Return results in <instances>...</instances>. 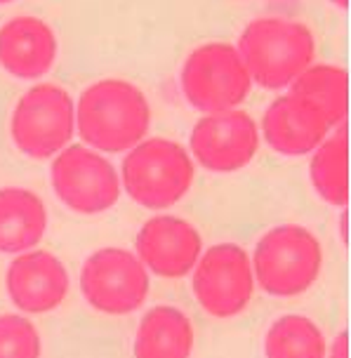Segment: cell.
Here are the masks:
<instances>
[{
  "label": "cell",
  "instance_id": "obj_1",
  "mask_svg": "<svg viewBox=\"0 0 351 358\" xmlns=\"http://www.w3.org/2000/svg\"><path fill=\"white\" fill-rule=\"evenodd\" d=\"M151 104L135 83L104 78L83 90L76 104V130L99 153H125L146 139Z\"/></svg>",
  "mask_w": 351,
  "mask_h": 358
},
{
  "label": "cell",
  "instance_id": "obj_2",
  "mask_svg": "<svg viewBox=\"0 0 351 358\" xmlns=\"http://www.w3.org/2000/svg\"><path fill=\"white\" fill-rule=\"evenodd\" d=\"M236 50L252 85L283 90L314 64L316 38L306 24L295 19L259 17L243 29Z\"/></svg>",
  "mask_w": 351,
  "mask_h": 358
},
{
  "label": "cell",
  "instance_id": "obj_3",
  "mask_svg": "<svg viewBox=\"0 0 351 358\" xmlns=\"http://www.w3.org/2000/svg\"><path fill=\"white\" fill-rule=\"evenodd\" d=\"M194 175V158L180 142L151 137L125 153L118 177L137 206L165 210L189 194Z\"/></svg>",
  "mask_w": 351,
  "mask_h": 358
},
{
  "label": "cell",
  "instance_id": "obj_4",
  "mask_svg": "<svg viewBox=\"0 0 351 358\" xmlns=\"http://www.w3.org/2000/svg\"><path fill=\"white\" fill-rule=\"evenodd\" d=\"M250 264L255 283L266 295L297 297L321 276L323 245L306 227L280 224L257 241Z\"/></svg>",
  "mask_w": 351,
  "mask_h": 358
},
{
  "label": "cell",
  "instance_id": "obj_5",
  "mask_svg": "<svg viewBox=\"0 0 351 358\" xmlns=\"http://www.w3.org/2000/svg\"><path fill=\"white\" fill-rule=\"evenodd\" d=\"M12 142L24 156L48 161L71 144L76 134L73 97L57 83H38L17 99L10 118Z\"/></svg>",
  "mask_w": 351,
  "mask_h": 358
},
{
  "label": "cell",
  "instance_id": "obj_6",
  "mask_svg": "<svg viewBox=\"0 0 351 358\" xmlns=\"http://www.w3.org/2000/svg\"><path fill=\"white\" fill-rule=\"evenodd\" d=\"M182 94L201 113L238 108L252 90L250 73L236 45L206 43L187 57L182 66Z\"/></svg>",
  "mask_w": 351,
  "mask_h": 358
},
{
  "label": "cell",
  "instance_id": "obj_7",
  "mask_svg": "<svg viewBox=\"0 0 351 358\" xmlns=\"http://www.w3.org/2000/svg\"><path fill=\"white\" fill-rule=\"evenodd\" d=\"M55 196L78 215H101L120 198V177L104 153L85 144H69L50 168Z\"/></svg>",
  "mask_w": 351,
  "mask_h": 358
},
{
  "label": "cell",
  "instance_id": "obj_8",
  "mask_svg": "<svg viewBox=\"0 0 351 358\" xmlns=\"http://www.w3.org/2000/svg\"><path fill=\"white\" fill-rule=\"evenodd\" d=\"M194 297L213 318H234L248 309L255 295L250 255L236 243H217L201 252L191 268Z\"/></svg>",
  "mask_w": 351,
  "mask_h": 358
},
{
  "label": "cell",
  "instance_id": "obj_9",
  "mask_svg": "<svg viewBox=\"0 0 351 358\" xmlns=\"http://www.w3.org/2000/svg\"><path fill=\"white\" fill-rule=\"evenodd\" d=\"M151 278L137 255L125 248H101L80 268V292L94 311L127 316L149 297Z\"/></svg>",
  "mask_w": 351,
  "mask_h": 358
},
{
  "label": "cell",
  "instance_id": "obj_10",
  "mask_svg": "<svg viewBox=\"0 0 351 358\" xmlns=\"http://www.w3.org/2000/svg\"><path fill=\"white\" fill-rule=\"evenodd\" d=\"M191 158L213 172H236L252 163L259 149V125L250 113L231 108L203 113L189 139Z\"/></svg>",
  "mask_w": 351,
  "mask_h": 358
},
{
  "label": "cell",
  "instance_id": "obj_11",
  "mask_svg": "<svg viewBox=\"0 0 351 358\" xmlns=\"http://www.w3.org/2000/svg\"><path fill=\"white\" fill-rule=\"evenodd\" d=\"M203 252V238L191 222L175 215H158L142 224L135 255L144 268L161 278H184Z\"/></svg>",
  "mask_w": 351,
  "mask_h": 358
},
{
  "label": "cell",
  "instance_id": "obj_12",
  "mask_svg": "<svg viewBox=\"0 0 351 358\" xmlns=\"http://www.w3.org/2000/svg\"><path fill=\"white\" fill-rule=\"evenodd\" d=\"M71 278L64 262L50 250H27L17 255L5 271L10 302L24 313H50L59 309L69 295Z\"/></svg>",
  "mask_w": 351,
  "mask_h": 358
},
{
  "label": "cell",
  "instance_id": "obj_13",
  "mask_svg": "<svg viewBox=\"0 0 351 358\" xmlns=\"http://www.w3.org/2000/svg\"><path fill=\"white\" fill-rule=\"evenodd\" d=\"M59 55L52 27L31 15L12 17L0 27V66L19 80H38Z\"/></svg>",
  "mask_w": 351,
  "mask_h": 358
},
{
  "label": "cell",
  "instance_id": "obj_14",
  "mask_svg": "<svg viewBox=\"0 0 351 358\" xmlns=\"http://www.w3.org/2000/svg\"><path fill=\"white\" fill-rule=\"evenodd\" d=\"M333 127L323 113L297 94H280L262 118L264 142L280 156H306L330 134Z\"/></svg>",
  "mask_w": 351,
  "mask_h": 358
},
{
  "label": "cell",
  "instance_id": "obj_15",
  "mask_svg": "<svg viewBox=\"0 0 351 358\" xmlns=\"http://www.w3.org/2000/svg\"><path fill=\"white\" fill-rule=\"evenodd\" d=\"M48 231V208L43 198L22 187L0 189V252L22 255L34 250Z\"/></svg>",
  "mask_w": 351,
  "mask_h": 358
},
{
  "label": "cell",
  "instance_id": "obj_16",
  "mask_svg": "<svg viewBox=\"0 0 351 358\" xmlns=\"http://www.w3.org/2000/svg\"><path fill=\"white\" fill-rule=\"evenodd\" d=\"M196 332L191 318L177 306H153L137 325L135 358H191Z\"/></svg>",
  "mask_w": 351,
  "mask_h": 358
},
{
  "label": "cell",
  "instance_id": "obj_17",
  "mask_svg": "<svg viewBox=\"0 0 351 358\" xmlns=\"http://www.w3.org/2000/svg\"><path fill=\"white\" fill-rule=\"evenodd\" d=\"M290 92L309 101L323 113L330 127L347 123L349 111V73L335 64H311L292 80Z\"/></svg>",
  "mask_w": 351,
  "mask_h": 358
},
{
  "label": "cell",
  "instance_id": "obj_18",
  "mask_svg": "<svg viewBox=\"0 0 351 358\" xmlns=\"http://www.w3.org/2000/svg\"><path fill=\"white\" fill-rule=\"evenodd\" d=\"M309 177L316 194L335 208H347L349 203V134L347 125L335 127L333 134L323 139L311 151Z\"/></svg>",
  "mask_w": 351,
  "mask_h": 358
},
{
  "label": "cell",
  "instance_id": "obj_19",
  "mask_svg": "<svg viewBox=\"0 0 351 358\" xmlns=\"http://www.w3.org/2000/svg\"><path fill=\"white\" fill-rule=\"evenodd\" d=\"M328 344L318 325L299 313L276 318L264 337L266 358H325Z\"/></svg>",
  "mask_w": 351,
  "mask_h": 358
},
{
  "label": "cell",
  "instance_id": "obj_20",
  "mask_svg": "<svg viewBox=\"0 0 351 358\" xmlns=\"http://www.w3.org/2000/svg\"><path fill=\"white\" fill-rule=\"evenodd\" d=\"M43 342L36 325L19 313L0 316V358H41Z\"/></svg>",
  "mask_w": 351,
  "mask_h": 358
},
{
  "label": "cell",
  "instance_id": "obj_21",
  "mask_svg": "<svg viewBox=\"0 0 351 358\" xmlns=\"http://www.w3.org/2000/svg\"><path fill=\"white\" fill-rule=\"evenodd\" d=\"M325 358H349V332H340L325 351Z\"/></svg>",
  "mask_w": 351,
  "mask_h": 358
},
{
  "label": "cell",
  "instance_id": "obj_22",
  "mask_svg": "<svg viewBox=\"0 0 351 358\" xmlns=\"http://www.w3.org/2000/svg\"><path fill=\"white\" fill-rule=\"evenodd\" d=\"M330 3L337 5L340 10H347V8H349V0H330Z\"/></svg>",
  "mask_w": 351,
  "mask_h": 358
},
{
  "label": "cell",
  "instance_id": "obj_23",
  "mask_svg": "<svg viewBox=\"0 0 351 358\" xmlns=\"http://www.w3.org/2000/svg\"><path fill=\"white\" fill-rule=\"evenodd\" d=\"M5 3H12V0H0V5H5Z\"/></svg>",
  "mask_w": 351,
  "mask_h": 358
}]
</instances>
